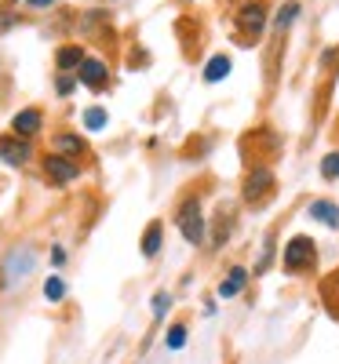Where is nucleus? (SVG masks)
<instances>
[{"label":"nucleus","mask_w":339,"mask_h":364,"mask_svg":"<svg viewBox=\"0 0 339 364\" xmlns=\"http://www.w3.org/2000/svg\"><path fill=\"white\" fill-rule=\"evenodd\" d=\"M277 193V175L266 168V164H252V171L244 175L241 182V197L249 208H266Z\"/></svg>","instance_id":"1"},{"label":"nucleus","mask_w":339,"mask_h":364,"mask_svg":"<svg viewBox=\"0 0 339 364\" xmlns=\"http://www.w3.org/2000/svg\"><path fill=\"white\" fill-rule=\"evenodd\" d=\"M281 266H285V273H292V277L311 273L318 266V245H314V237L296 233L288 245H285V252H281Z\"/></svg>","instance_id":"2"},{"label":"nucleus","mask_w":339,"mask_h":364,"mask_svg":"<svg viewBox=\"0 0 339 364\" xmlns=\"http://www.w3.org/2000/svg\"><path fill=\"white\" fill-rule=\"evenodd\" d=\"M175 226L182 233V240L187 245H204V233H208V223H204V211H201V200L197 197H187V200H179L175 208Z\"/></svg>","instance_id":"3"},{"label":"nucleus","mask_w":339,"mask_h":364,"mask_svg":"<svg viewBox=\"0 0 339 364\" xmlns=\"http://www.w3.org/2000/svg\"><path fill=\"white\" fill-rule=\"evenodd\" d=\"M0 269H4V288H19L22 281H29V273L37 269V248H33V245L11 248Z\"/></svg>","instance_id":"4"},{"label":"nucleus","mask_w":339,"mask_h":364,"mask_svg":"<svg viewBox=\"0 0 339 364\" xmlns=\"http://www.w3.org/2000/svg\"><path fill=\"white\" fill-rule=\"evenodd\" d=\"M263 29H266V4L263 0H249V4L237 11V41L241 44H259Z\"/></svg>","instance_id":"5"},{"label":"nucleus","mask_w":339,"mask_h":364,"mask_svg":"<svg viewBox=\"0 0 339 364\" xmlns=\"http://www.w3.org/2000/svg\"><path fill=\"white\" fill-rule=\"evenodd\" d=\"M41 171H44V178L51 182V186H58V190L80 178V164L70 161V157H63V154H44L41 157Z\"/></svg>","instance_id":"6"},{"label":"nucleus","mask_w":339,"mask_h":364,"mask_svg":"<svg viewBox=\"0 0 339 364\" xmlns=\"http://www.w3.org/2000/svg\"><path fill=\"white\" fill-rule=\"evenodd\" d=\"M0 161L8 168H26L33 161V146H29V139H19L8 132V135H0Z\"/></svg>","instance_id":"7"},{"label":"nucleus","mask_w":339,"mask_h":364,"mask_svg":"<svg viewBox=\"0 0 339 364\" xmlns=\"http://www.w3.org/2000/svg\"><path fill=\"white\" fill-rule=\"evenodd\" d=\"M73 77H77V84H84L88 91H106V87H110V66L103 63V58H84Z\"/></svg>","instance_id":"8"},{"label":"nucleus","mask_w":339,"mask_h":364,"mask_svg":"<svg viewBox=\"0 0 339 364\" xmlns=\"http://www.w3.org/2000/svg\"><path fill=\"white\" fill-rule=\"evenodd\" d=\"M41 128H44V109L41 106H26L11 117V135H19V139H33V135H41Z\"/></svg>","instance_id":"9"},{"label":"nucleus","mask_w":339,"mask_h":364,"mask_svg":"<svg viewBox=\"0 0 339 364\" xmlns=\"http://www.w3.org/2000/svg\"><path fill=\"white\" fill-rule=\"evenodd\" d=\"M234 226H237V211H234L230 204H219V215H215V226H212V248L230 245Z\"/></svg>","instance_id":"10"},{"label":"nucleus","mask_w":339,"mask_h":364,"mask_svg":"<svg viewBox=\"0 0 339 364\" xmlns=\"http://www.w3.org/2000/svg\"><path fill=\"white\" fill-rule=\"evenodd\" d=\"M51 154H63V157H70V161H80V157H88L91 149H88V142L77 135V132H58L55 139H51Z\"/></svg>","instance_id":"11"},{"label":"nucleus","mask_w":339,"mask_h":364,"mask_svg":"<svg viewBox=\"0 0 339 364\" xmlns=\"http://www.w3.org/2000/svg\"><path fill=\"white\" fill-rule=\"evenodd\" d=\"M306 215H311L314 223H321V226H328V230H339V204L335 200H325V197L311 200Z\"/></svg>","instance_id":"12"},{"label":"nucleus","mask_w":339,"mask_h":364,"mask_svg":"<svg viewBox=\"0 0 339 364\" xmlns=\"http://www.w3.org/2000/svg\"><path fill=\"white\" fill-rule=\"evenodd\" d=\"M161 245H165V223H161V219H150L146 230H142V245H139V248H142L146 259H157Z\"/></svg>","instance_id":"13"},{"label":"nucleus","mask_w":339,"mask_h":364,"mask_svg":"<svg viewBox=\"0 0 339 364\" xmlns=\"http://www.w3.org/2000/svg\"><path fill=\"white\" fill-rule=\"evenodd\" d=\"M84 48L80 44H63L55 51V66H58V73H77V66L84 63Z\"/></svg>","instance_id":"14"},{"label":"nucleus","mask_w":339,"mask_h":364,"mask_svg":"<svg viewBox=\"0 0 339 364\" xmlns=\"http://www.w3.org/2000/svg\"><path fill=\"white\" fill-rule=\"evenodd\" d=\"M244 284H249V269H244V266H230V273L219 281V299H234L237 291H244Z\"/></svg>","instance_id":"15"},{"label":"nucleus","mask_w":339,"mask_h":364,"mask_svg":"<svg viewBox=\"0 0 339 364\" xmlns=\"http://www.w3.org/2000/svg\"><path fill=\"white\" fill-rule=\"evenodd\" d=\"M230 55H212L208 58V70H204V84H215V80H223V77H230Z\"/></svg>","instance_id":"16"},{"label":"nucleus","mask_w":339,"mask_h":364,"mask_svg":"<svg viewBox=\"0 0 339 364\" xmlns=\"http://www.w3.org/2000/svg\"><path fill=\"white\" fill-rule=\"evenodd\" d=\"M80 120H84V128H88V132H106V124H110V113H106L103 106H88Z\"/></svg>","instance_id":"17"},{"label":"nucleus","mask_w":339,"mask_h":364,"mask_svg":"<svg viewBox=\"0 0 339 364\" xmlns=\"http://www.w3.org/2000/svg\"><path fill=\"white\" fill-rule=\"evenodd\" d=\"M296 18H299V0H288V4H281V11H277V18H273L277 37H281V33H285V29H288Z\"/></svg>","instance_id":"18"},{"label":"nucleus","mask_w":339,"mask_h":364,"mask_svg":"<svg viewBox=\"0 0 339 364\" xmlns=\"http://www.w3.org/2000/svg\"><path fill=\"white\" fill-rule=\"evenodd\" d=\"M44 299L48 302H63L66 299V281L58 277V273H51V277L44 281Z\"/></svg>","instance_id":"19"},{"label":"nucleus","mask_w":339,"mask_h":364,"mask_svg":"<svg viewBox=\"0 0 339 364\" xmlns=\"http://www.w3.org/2000/svg\"><path fill=\"white\" fill-rule=\"evenodd\" d=\"M187 336H190V331H187V324L179 321V324H172V328H168V336H165V346H168V350L175 353V350H182V346H187Z\"/></svg>","instance_id":"20"},{"label":"nucleus","mask_w":339,"mask_h":364,"mask_svg":"<svg viewBox=\"0 0 339 364\" xmlns=\"http://www.w3.org/2000/svg\"><path fill=\"white\" fill-rule=\"evenodd\" d=\"M321 178L325 182H339V149H332V154L321 157Z\"/></svg>","instance_id":"21"},{"label":"nucleus","mask_w":339,"mask_h":364,"mask_svg":"<svg viewBox=\"0 0 339 364\" xmlns=\"http://www.w3.org/2000/svg\"><path fill=\"white\" fill-rule=\"evenodd\" d=\"M77 91V77L73 73H55V95L58 99H70Z\"/></svg>","instance_id":"22"},{"label":"nucleus","mask_w":339,"mask_h":364,"mask_svg":"<svg viewBox=\"0 0 339 364\" xmlns=\"http://www.w3.org/2000/svg\"><path fill=\"white\" fill-rule=\"evenodd\" d=\"M150 310H153V321H161L172 310V295L168 291H157V295H153V302H150Z\"/></svg>","instance_id":"23"},{"label":"nucleus","mask_w":339,"mask_h":364,"mask_svg":"<svg viewBox=\"0 0 339 364\" xmlns=\"http://www.w3.org/2000/svg\"><path fill=\"white\" fill-rule=\"evenodd\" d=\"M15 22H19V15H15V11H0V37H4Z\"/></svg>","instance_id":"24"},{"label":"nucleus","mask_w":339,"mask_h":364,"mask_svg":"<svg viewBox=\"0 0 339 364\" xmlns=\"http://www.w3.org/2000/svg\"><path fill=\"white\" fill-rule=\"evenodd\" d=\"M51 266H55V269L66 266V248H63V245H51Z\"/></svg>","instance_id":"25"},{"label":"nucleus","mask_w":339,"mask_h":364,"mask_svg":"<svg viewBox=\"0 0 339 364\" xmlns=\"http://www.w3.org/2000/svg\"><path fill=\"white\" fill-rule=\"evenodd\" d=\"M26 4H29V8H51L55 0H26Z\"/></svg>","instance_id":"26"},{"label":"nucleus","mask_w":339,"mask_h":364,"mask_svg":"<svg viewBox=\"0 0 339 364\" xmlns=\"http://www.w3.org/2000/svg\"><path fill=\"white\" fill-rule=\"evenodd\" d=\"M332 284H339V273H335V281H332Z\"/></svg>","instance_id":"27"}]
</instances>
